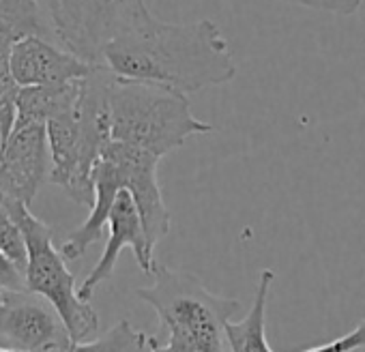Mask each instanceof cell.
Masks as SVG:
<instances>
[{"label": "cell", "mask_w": 365, "mask_h": 352, "mask_svg": "<svg viewBox=\"0 0 365 352\" xmlns=\"http://www.w3.org/2000/svg\"><path fill=\"white\" fill-rule=\"evenodd\" d=\"M101 65L120 80L159 84L194 95L235 80L237 63L224 31L213 20L174 24L144 7L103 52Z\"/></svg>", "instance_id": "6da1fadb"}, {"label": "cell", "mask_w": 365, "mask_h": 352, "mask_svg": "<svg viewBox=\"0 0 365 352\" xmlns=\"http://www.w3.org/2000/svg\"><path fill=\"white\" fill-rule=\"evenodd\" d=\"M46 183H50L46 125L14 127L0 144V202L31 207Z\"/></svg>", "instance_id": "8992f818"}, {"label": "cell", "mask_w": 365, "mask_h": 352, "mask_svg": "<svg viewBox=\"0 0 365 352\" xmlns=\"http://www.w3.org/2000/svg\"><path fill=\"white\" fill-rule=\"evenodd\" d=\"M0 249H3L22 271H26L29 249L24 241V232L14 217V213L0 202Z\"/></svg>", "instance_id": "9a60e30c"}, {"label": "cell", "mask_w": 365, "mask_h": 352, "mask_svg": "<svg viewBox=\"0 0 365 352\" xmlns=\"http://www.w3.org/2000/svg\"><path fill=\"white\" fill-rule=\"evenodd\" d=\"M54 35L63 48L101 65L106 43L146 5L144 0H43Z\"/></svg>", "instance_id": "5b68a950"}, {"label": "cell", "mask_w": 365, "mask_h": 352, "mask_svg": "<svg viewBox=\"0 0 365 352\" xmlns=\"http://www.w3.org/2000/svg\"><path fill=\"white\" fill-rule=\"evenodd\" d=\"M0 144H3V125H0Z\"/></svg>", "instance_id": "44dd1931"}, {"label": "cell", "mask_w": 365, "mask_h": 352, "mask_svg": "<svg viewBox=\"0 0 365 352\" xmlns=\"http://www.w3.org/2000/svg\"><path fill=\"white\" fill-rule=\"evenodd\" d=\"M211 131V123L194 116L187 95L114 76L110 84V140L163 159L190 138Z\"/></svg>", "instance_id": "7a4b0ae2"}, {"label": "cell", "mask_w": 365, "mask_h": 352, "mask_svg": "<svg viewBox=\"0 0 365 352\" xmlns=\"http://www.w3.org/2000/svg\"><path fill=\"white\" fill-rule=\"evenodd\" d=\"M153 284L135 294L159 316L168 337L194 352H226V322L241 307L237 299L213 294L198 277L155 264Z\"/></svg>", "instance_id": "3957f363"}, {"label": "cell", "mask_w": 365, "mask_h": 352, "mask_svg": "<svg viewBox=\"0 0 365 352\" xmlns=\"http://www.w3.org/2000/svg\"><path fill=\"white\" fill-rule=\"evenodd\" d=\"M80 86L82 80L63 86H24L18 97V114L14 127L46 125L54 114H58L78 99Z\"/></svg>", "instance_id": "8fae6325"}, {"label": "cell", "mask_w": 365, "mask_h": 352, "mask_svg": "<svg viewBox=\"0 0 365 352\" xmlns=\"http://www.w3.org/2000/svg\"><path fill=\"white\" fill-rule=\"evenodd\" d=\"M18 219L26 249V290L43 296L63 318L69 337L73 341H84L99 326V316L93 309L91 301H84L78 292L76 277L67 269V258L54 245V234L48 224L31 213V207L9 205L7 207Z\"/></svg>", "instance_id": "277c9868"}, {"label": "cell", "mask_w": 365, "mask_h": 352, "mask_svg": "<svg viewBox=\"0 0 365 352\" xmlns=\"http://www.w3.org/2000/svg\"><path fill=\"white\" fill-rule=\"evenodd\" d=\"M14 39L7 35H0V125H3V142L9 138L16 114H18V97L22 86L18 84L11 67V52H14Z\"/></svg>", "instance_id": "5bb4252c"}, {"label": "cell", "mask_w": 365, "mask_h": 352, "mask_svg": "<svg viewBox=\"0 0 365 352\" xmlns=\"http://www.w3.org/2000/svg\"><path fill=\"white\" fill-rule=\"evenodd\" d=\"M146 350H148V335L133 328L129 320H120L95 341H67L48 352H146Z\"/></svg>", "instance_id": "4fadbf2b"}, {"label": "cell", "mask_w": 365, "mask_h": 352, "mask_svg": "<svg viewBox=\"0 0 365 352\" xmlns=\"http://www.w3.org/2000/svg\"><path fill=\"white\" fill-rule=\"evenodd\" d=\"M0 35L14 41L24 37L58 41L41 0H0Z\"/></svg>", "instance_id": "7c38bea8"}, {"label": "cell", "mask_w": 365, "mask_h": 352, "mask_svg": "<svg viewBox=\"0 0 365 352\" xmlns=\"http://www.w3.org/2000/svg\"><path fill=\"white\" fill-rule=\"evenodd\" d=\"M288 5H299L305 9L333 14V16H352L361 9L363 0H282Z\"/></svg>", "instance_id": "e0dca14e"}, {"label": "cell", "mask_w": 365, "mask_h": 352, "mask_svg": "<svg viewBox=\"0 0 365 352\" xmlns=\"http://www.w3.org/2000/svg\"><path fill=\"white\" fill-rule=\"evenodd\" d=\"M0 290H26L24 271L0 249Z\"/></svg>", "instance_id": "ac0fdd59"}, {"label": "cell", "mask_w": 365, "mask_h": 352, "mask_svg": "<svg viewBox=\"0 0 365 352\" xmlns=\"http://www.w3.org/2000/svg\"><path fill=\"white\" fill-rule=\"evenodd\" d=\"M0 301H3V290H0Z\"/></svg>", "instance_id": "7402d4cb"}, {"label": "cell", "mask_w": 365, "mask_h": 352, "mask_svg": "<svg viewBox=\"0 0 365 352\" xmlns=\"http://www.w3.org/2000/svg\"><path fill=\"white\" fill-rule=\"evenodd\" d=\"M148 352H194V350L172 337H168V343H159L157 337H148Z\"/></svg>", "instance_id": "d6986e66"}, {"label": "cell", "mask_w": 365, "mask_h": 352, "mask_svg": "<svg viewBox=\"0 0 365 352\" xmlns=\"http://www.w3.org/2000/svg\"><path fill=\"white\" fill-rule=\"evenodd\" d=\"M0 352H26V350H20V348H11V346H0Z\"/></svg>", "instance_id": "ffe728a7"}, {"label": "cell", "mask_w": 365, "mask_h": 352, "mask_svg": "<svg viewBox=\"0 0 365 352\" xmlns=\"http://www.w3.org/2000/svg\"><path fill=\"white\" fill-rule=\"evenodd\" d=\"M0 337L26 352H48L73 341L58 311L31 290H3Z\"/></svg>", "instance_id": "52a82bcc"}, {"label": "cell", "mask_w": 365, "mask_h": 352, "mask_svg": "<svg viewBox=\"0 0 365 352\" xmlns=\"http://www.w3.org/2000/svg\"><path fill=\"white\" fill-rule=\"evenodd\" d=\"M363 348H365V318L346 335L331 339L329 343L301 350V352H354V350H363Z\"/></svg>", "instance_id": "2e32d148"}, {"label": "cell", "mask_w": 365, "mask_h": 352, "mask_svg": "<svg viewBox=\"0 0 365 352\" xmlns=\"http://www.w3.org/2000/svg\"><path fill=\"white\" fill-rule=\"evenodd\" d=\"M108 230H110V237L106 241L101 258L97 260L93 271L86 275V279L78 288V292H80V296L84 301H91L97 286L112 277V273L116 269V262H118V256L127 247L133 252L138 266L146 275H150L153 269H155V249L148 243V237H146L144 222H142V215L138 211V205H135L133 196L127 190H123L118 194V198H116V202H114V207L110 211Z\"/></svg>", "instance_id": "ba28073f"}, {"label": "cell", "mask_w": 365, "mask_h": 352, "mask_svg": "<svg viewBox=\"0 0 365 352\" xmlns=\"http://www.w3.org/2000/svg\"><path fill=\"white\" fill-rule=\"evenodd\" d=\"M275 273L271 269H262L258 275V286L250 311L239 322H226L224 333L230 352H273L267 341V305Z\"/></svg>", "instance_id": "30bf717a"}, {"label": "cell", "mask_w": 365, "mask_h": 352, "mask_svg": "<svg viewBox=\"0 0 365 352\" xmlns=\"http://www.w3.org/2000/svg\"><path fill=\"white\" fill-rule=\"evenodd\" d=\"M11 67L18 84L63 86L91 76L99 65L80 58L58 41L46 37H24L14 43Z\"/></svg>", "instance_id": "9c48e42d"}]
</instances>
